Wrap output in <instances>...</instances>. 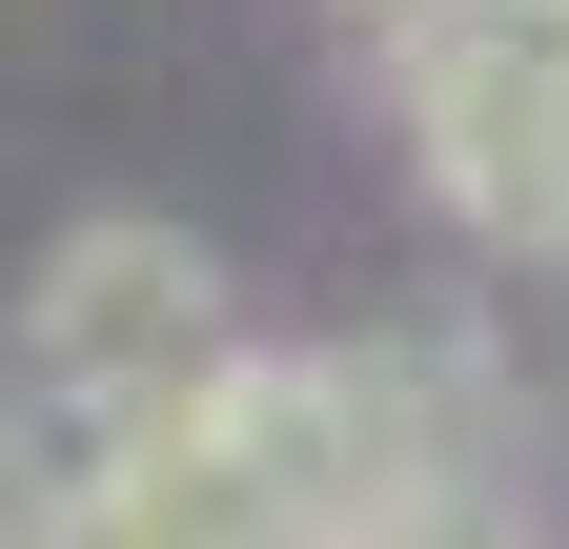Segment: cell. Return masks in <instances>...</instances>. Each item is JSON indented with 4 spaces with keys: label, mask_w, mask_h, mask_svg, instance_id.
Returning a JSON list of instances; mask_svg holds the SVG:
<instances>
[{
    "label": "cell",
    "mask_w": 569,
    "mask_h": 549,
    "mask_svg": "<svg viewBox=\"0 0 569 549\" xmlns=\"http://www.w3.org/2000/svg\"><path fill=\"white\" fill-rule=\"evenodd\" d=\"M346 549H549V529H529L509 489H488V468H427V489H407V509H367Z\"/></svg>",
    "instance_id": "2"
},
{
    "label": "cell",
    "mask_w": 569,
    "mask_h": 549,
    "mask_svg": "<svg viewBox=\"0 0 569 549\" xmlns=\"http://www.w3.org/2000/svg\"><path fill=\"white\" fill-rule=\"evenodd\" d=\"M203 367H224V264L183 224L102 203V224L41 244V286H21V407H61L82 448H142Z\"/></svg>",
    "instance_id": "1"
}]
</instances>
